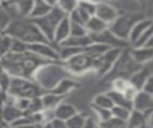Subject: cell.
Masks as SVG:
<instances>
[{"label": "cell", "instance_id": "9", "mask_svg": "<svg viewBox=\"0 0 153 128\" xmlns=\"http://www.w3.org/2000/svg\"><path fill=\"white\" fill-rule=\"evenodd\" d=\"M91 37H92L93 41H96V42H102V43L109 45L110 48H121V49H126V48H129V47H130L129 41L123 39V38H120V37L116 36L109 28L105 29L104 31L99 32V33L91 35Z\"/></svg>", "mask_w": 153, "mask_h": 128}, {"label": "cell", "instance_id": "37", "mask_svg": "<svg viewBox=\"0 0 153 128\" xmlns=\"http://www.w3.org/2000/svg\"><path fill=\"white\" fill-rule=\"evenodd\" d=\"M86 33H88V32H87L86 26L84 24L71 22V36H82V35H86Z\"/></svg>", "mask_w": 153, "mask_h": 128}, {"label": "cell", "instance_id": "21", "mask_svg": "<svg viewBox=\"0 0 153 128\" xmlns=\"http://www.w3.org/2000/svg\"><path fill=\"white\" fill-rule=\"evenodd\" d=\"M22 115H24V111L20 110L14 104V102L13 103H7L4 106V110H2V120H5L8 124H11L13 121H16Z\"/></svg>", "mask_w": 153, "mask_h": 128}, {"label": "cell", "instance_id": "23", "mask_svg": "<svg viewBox=\"0 0 153 128\" xmlns=\"http://www.w3.org/2000/svg\"><path fill=\"white\" fill-rule=\"evenodd\" d=\"M85 51V48H79V47H69V45H59V60L67 61L68 59L73 57L74 55Z\"/></svg>", "mask_w": 153, "mask_h": 128}, {"label": "cell", "instance_id": "17", "mask_svg": "<svg viewBox=\"0 0 153 128\" xmlns=\"http://www.w3.org/2000/svg\"><path fill=\"white\" fill-rule=\"evenodd\" d=\"M148 126V116L143 114L142 111H139L136 109H131L130 115L127 120V127L130 128H141Z\"/></svg>", "mask_w": 153, "mask_h": 128}, {"label": "cell", "instance_id": "27", "mask_svg": "<svg viewBox=\"0 0 153 128\" xmlns=\"http://www.w3.org/2000/svg\"><path fill=\"white\" fill-rule=\"evenodd\" d=\"M92 104H94L97 106H100V108H105V109H111V106L114 105L112 99L110 98V96L108 95V92L106 93H99V95H97L93 98Z\"/></svg>", "mask_w": 153, "mask_h": 128}, {"label": "cell", "instance_id": "22", "mask_svg": "<svg viewBox=\"0 0 153 128\" xmlns=\"http://www.w3.org/2000/svg\"><path fill=\"white\" fill-rule=\"evenodd\" d=\"M51 8H53V5H50L48 1H45V0H35L32 10L29 14V18L36 19L38 17H42L45 13H48Z\"/></svg>", "mask_w": 153, "mask_h": 128}, {"label": "cell", "instance_id": "8", "mask_svg": "<svg viewBox=\"0 0 153 128\" xmlns=\"http://www.w3.org/2000/svg\"><path fill=\"white\" fill-rule=\"evenodd\" d=\"M94 56L96 55L86 53V50L79 53L66 61V68L73 73H84L88 69H93Z\"/></svg>", "mask_w": 153, "mask_h": 128}, {"label": "cell", "instance_id": "40", "mask_svg": "<svg viewBox=\"0 0 153 128\" xmlns=\"http://www.w3.org/2000/svg\"><path fill=\"white\" fill-rule=\"evenodd\" d=\"M142 90L146 91V92H148V93H151V95H153V74H151L148 77V79L146 80Z\"/></svg>", "mask_w": 153, "mask_h": 128}, {"label": "cell", "instance_id": "43", "mask_svg": "<svg viewBox=\"0 0 153 128\" xmlns=\"http://www.w3.org/2000/svg\"><path fill=\"white\" fill-rule=\"evenodd\" d=\"M148 126L149 127H153V112L148 116Z\"/></svg>", "mask_w": 153, "mask_h": 128}, {"label": "cell", "instance_id": "16", "mask_svg": "<svg viewBox=\"0 0 153 128\" xmlns=\"http://www.w3.org/2000/svg\"><path fill=\"white\" fill-rule=\"evenodd\" d=\"M151 74H152V73H151L149 68H147V67H145V66H141L128 80H129V83H130L135 89H137V90L140 91V90H142V87H143L146 80L148 79V77H149Z\"/></svg>", "mask_w": 153, "mask_h": 128}, {"label": "cell", "instance_id": "39", "mask_svg": "<svg viewBox=\"0 0 153 128\" xmlns=\"http://www.w3.org/2000/svg\"><path fill=\"white\" fill-rule=\"evenodd\" d=\"M47 126H50V127H53V128H63V127H67V123H66L65 120L54 116Z\"/></svg>", "mask_w": 153, "mask_h": 128}, {"label": "cell", "instance_id": "4", "mask_svg": "<svg viewBox=\"0 0 153 128\" xmlns=\"http://www.w3.org/2000/svg\"><path fill=\"white\" fill-rule=\"evenodd\" d=\"M67 14L56 5L53 6V8L45 13L42 17H38L36 19H33L35 24L38 26V29L42 31V33L45 36V38L53 43V38H54V32L56 30V26L59 25V23L62 20L63 17H66Z\"/></svg>", "mask_w": 153, "mask_h": 128}, {"label": "cell", "instance_id": "13", "mask_svg": "<svg viewBox=\"0 0 153 128\" xmlns=\"http://www.w3.org/2000/svg\"><path fill=\"white\" fill-rule=\"evenodd\" d=\"M129 51H130V55L133 56V59L142 66L145 63L149 62L151 60H153V48H151V47H147V45L130 47Z\"/></svg>", "mask_w": 153, "mask_h": 128}, {"label": "cell", "instance_id": "49", "mask_svg": "<svg viewBox=\"0 0 153 128\" xmlns=\"http://www.w3.org/2000/svg\"><path fill=\"white\" fill-rule=\"evenodd\" d=\"M105 1H109V2H110V1H112V0H105Z\"/></svg>", "mask_w": 153, "mask_h": 128}, {"label": "cell", "instance_id": "34", "mask_svg": "<svg viewBox=\"0 0 153 128\" xmlns=\"http://www.w3.org/2000/svg\"><path fill=\"white\" fill-rule=\"evenodd\" d=\"M93 112H94V117L98 120V123L102 122V121H105L108 120L110 116H111V110L110 109H105V108H100V106H97L94 104L91 105Z\"/></svg>", "mask_w": 153, "mask_h": 128}, {"label": "cell", "instance_id": "42", "mask_svg": "<svg viewBox=\"0 0 153 128\" xmlns=\"http://www.w3.org/2000/svg\"><path fill=\"white\" fill-rule=\"evenodd\" d=\"M5 72V66H4V61L2 59H0V74H2Z\"/></svg>", "mask_w": 153, "mask_h": 128}, {"label": "cell", "instance_id": "31", "mask_svg": "<svg viewBox=\"0 0 153 128\" xmlns=\"http://www.w3.org/2000/svg\"><path fill=\"white\" fill-rule=\"evenodd\" d=\"M14 1H16L17 6H18L20 17H29V14H30V12L32 10L35 0H14Z\"/></svg>", "mask_w": 153, "mask_h": 128}, {"label": "cell", "instance_id": "12", "mask_svg": "<svg viewBox=\"0 0 153 128\" xmlns=\"http://www.w3.org/2000/svg\"><path fill=\"white\" fill-rule=\"evenodd\" d=\"M133 109L142 111L147 116L153 112V95L140 90L133 98Z\"/></svg>", "mask_w": 153, "mask_h": 128}, {"label": "cell", "instance_id": "44", "mask_svg": "<svg viewBox=\"0 0 153 128\" xmlns=\"http://www.w3.org/2000/svg\"><path fill=\"white\" fill-rule=\"evenodd\" d=\"M45 1H48V2H49L50 5H53V6L56 5V2H57V0H45Z\"/></svg>", "mask_w": 153, "mask_h": 128}, {"label": "cell", "instance_id": "30", "mask_svg": "<svg viewBox=\"0 0 153 128\" xmlns=\"http://www.w3.org/2000/svg\"><path fill=\"white\" fill-rule=\"evenodd\" d=\"M111 115L117 117V118H121V120H124L127 121L129 115H130V111L131 109L127 108V106H122V105H112L111 106Z\"/></svg>", "mask_w": 153, "mask_h": 128}, {"label": "cell", "instance_id": "29", "mask_svg": "<svg viewBox=\"0 0 153 128\" xmlns=\"http://www.w3.org/2000/svg\"><path fill=\"white\" fill-rule=\"evenodd\" d=\"M98 126L100 127H105V128H122V127H127V121L117 118L115 116H110L108 120L102 121L98 123Z\"/></svg>", "mask_w": 153, "mask_h": 128}, {"label": "cell", "instance_id": "2", "mask_svg": "<svg viewBox=\"0 0 153 128\" xmlns=\"http://www.w3.org/2000/svg\"><path fill=\"white\" fill-rule=\"evenodd\" d=\"M67 71V68L55 63V61H48V63L44 62L39 65L32 77L41 89L51 91L60 83V80L66 78Z\"/></svg>", "mask_w": 153, "mask_h": 128}, {"label": "cell", "instance_id": "11", "mask_svg": "<svg viewBox=\"0 0 153 128\" xmlns=\"http://www.w3.org/2000/svg\"><path fill=\"white\" fill-rule=\"evenodd\" d=\"M94 16H97L98 18H100L102 20H104L105 23H108L110 25L118 16V11L109 1L97 0L96 7H94Z\"/></svg>", "mask_w": 153, "mask_h": 128}, {"label": "cell", "instance_id": "1", "mask_svg": "<svg viewBox=\"0 0 153 128\" xmlns=\"http://www.w3.org/2000/svg\"><path fill=\"white\" fill-rule=\"evenodd\" d=\"M5 33L13 38H18L25 43H35V42H48L50 43L38 26L35 24L33 19L29 17H20L13 19L10 25L4 30ZM53 44V43H51Z\"/></svg>", "mask_w": 153, "mask_h": 128}, {"label": "cell", "instance_id": "28", "mask_svg": "<svg viewBox=\"0 0 153 128\" xmlns=\"http://www.w3.org/2000/svg\"><path fill=\"white\" fill-rule=\"evenodd\" d=\"M85 122H86V116L84 114H80V112H75L72 117L66 120L67 127H69V128H81V127H85Z\"/></svg>", "mask_w": 153, "mask_h": 128}, {"label": "cell", "instance_id": "41", "mask_svg": "<svg viewBox=\"0 0 153 128\" xmlns=\"http://www.w3.org/2000/svg\"><path fill=\"white\" fill-rule=\"evenodd\" d=\"M145 45H147V47H151V48H153V33H152V36L148 38V41L146 42V44Z\"/></svg>", "mask_w": 153, "mask_h": 128}, {"label": "cell", "instance_id": "33", "mask_svg": "<svg viewBox=\"0 0 153 128\" xmlns=\"http://www.w3.org/2000/svg\"><path fill=\"white\" fill-rule=\"evenodd\" d=\"M11 41H12V37L11 36H8L5 32L1 33V36H0V59H2L6 54L10 53Z\"/></svg>", "mask_w": 153, "mask_h": 128}, {"label": "cell", "instance_id": "5", "mask_svg": "<svg viewBox=\"0 0 153 128\" xmlns=\"http://www.w3.org/2000/svg\"><path fill=\"white\" fill-rule=\"evenodd\" d=\"M39 86L29 78L11 77L8 95L14 98H33L39 96Z\"/></svg>", "mask_w": 153, "mask_h": 128}, {"label": "cell", "instance_id": "50", "mask_svg": "<svg viewBox=\"0 0 153 128\" xmlns=\"http://www.w3.org/2000/svg\"><path fill=\"white\" fill-rule=\"evenodd\" d=\"M1 2H2V0H0V5H1Z\"/></svg>", "mask_w": 153, "mask_h": 128}, {"label": "cell", "instance_id": "3", "mask_svg": "<svg viewBox=\"0 0 153 128\" xmlns=\"http://www.w3.org/2000/svg\"><path fill=\"white\" fill-rule=\"evenodd\" d=\"M130 48V47H129ZM129 48H126L121 51L120 56L117 57L116 62L114 63L112 68L104 75L105 78H109L111 81L114 78H126V79H129L142 65L137 63L133 56L130 55V51H129Z\"/></svg>", "mask_w": 153, "mask_h": 128}, {"label": "cell", "instance_id": "26", "mask_svg": "<svg viewBox=\"0 0 153 128\" xmlns=\"http://www.w3.org/2000/svg\"><path fill=\"white\" fill-rule=\"evenodd\" d=\"M63 96H60V95H56L54 92H50L48 95H44L41 97V100H42V105H43V109H47V110H53L60 102H61V98Z\"/></svg>", "mask_w": 153, "mask_h": 128}, {"label": "cell", "instance_id": "14", "mask_svg": "<svg viewBox=\"0 0 153 128\" xmlns=\"http://www.w3.org/2000/svg\"><path fill=\"white\" fill-rule=\"evenodd\" d=\"M69 36H71V22H69L68 16H66V17L62 18V20L56 26V30L54 32L53 43L59 45L61 42H63Z\"/></svg>", "mask_w": 153, "mask_h": 128}, {"label": "cell", "instance_id": "19", "mask_svg": "<svg viewBox=\"0 0 153 128\" xmlns=\"http://www.w3.org/2000/svg\"><path fill=\"white\" fill-rule=\"evenodd\" d=\"M93 42L90 33L82 35V36H69L63 42H61L59 45H69V47H79V48H86L88 44Z\"/></svg>", "mask_w": 153, "mask_h": 128}, {"label": "cell", "instance_id": "15", "mask_svg": "<svg viewBox=\"0 0 153 128\" xmlns=\"http://www.w3.org/2000/svg\"><path fill=\"white\" fill-rule=\"evenodd\" d=\"M152 24H153V20H152V19H146V18L139 19V20L134 24V26L131 28V31H130V33H129V43H130V45H133V44L137 41V38H139Z\"/></svg>", "mask_w": 153, "mask_h": 128}, {"label": "cell", "instance_id": "18", "mask_svg": "<svg viewBox=\"0 0 153 128\" xmlns=\"http://www.w3.org/2000/svg\"><path fill=\"white\" fill-rule=\"evenodd\" d=\"M53 112H54V116L55 117H59V118H62V120H68L69 117H72L76 111L75 106L71 103H67V102H60L54 109H53Z\"/></svg>", "mask_w": 153, "mask_h": 128}, {"label": "cell", "instance_id": "48", "mask_svg": "<svg viewBox=\"0 0 153 128\" xmlns=\"http://www.w3.org/2000/svg\"><path fill=\"white\" fill-rule=\"evenodd\" d=\"M2 1H13V0H2Z\"/></svg>", "mask_w": 153, "mask_h": 128}, {"label": "cell", "instance_id": "45", "mask_svg": "<svg viewBox=\"0 0 153 128\" xmlns=\"http://www.w3.org/2000/svg\"><path fill=\"white\" fill-rule=\"evenodd\" d=\"M84 1H93V2H96L97 0H84Z\"/></svg>", "mask_w": 153, "mask_h": 128}, {"label": "cell", "instance_id": "24", "mask_svg": "<svg viewBox=\"0 0 153 128\" xmlns=\"http://www.w3.org/2000/svg\"><path fill=\"white\" fill-rule=\"evenodd\" d=\"M108 95L110 96V98L112 99L114 105H122V106H127L129 109H133V102L130 99H128L123 92L120 91H115V90H110L108 92Z\"/></svg>", "mask_w": 153, "mask_h": 128}, {"label": "cell", "instance_id": "38", "mask_svg": "<svg viewBox=\"0 0 153 128\" xmlns=\"http://www.w3.org/2000/svg\"><path fill=\"white\" fill-rule=\"evenodd\" d=\"M13 19H12V17L8 14V12L0 5V29L4 31L8 25H10V23L12 22Z\"/></svg>", "mask_w": 153, "mask_h": 128}, {"label": "cell", "instance_id": "10", "mask_svg": "<svg viewBox=\"0 0 153 128\" xmlns=\"http://www.w3.org/2000/svg\"><path fill=\"white\" fill-rule=\"evenodd\" d=\"M27 50L33 53L35 55L44 59V60H49V61H57L59 60L57 50L51 45V43H48V42L29 43Z\"/></svg>", "mask_w": 153, "mask_h": 128}, {"label": "cell", "instance_id": "32", "mask_svg": "<svg viewBox=\"0 0 153 128\" xmlns=\"http://www.w3.org/2000/svg\"><path fill=\"white\" fill-rule=\"evenodd\" d=\"M80 0H57L56 6L60 7L66 14H69L72 11H74L78 5H79Z\"/></svg>", "mask_w": 153, "mask_h": 128}, {"label": "cell", "instance_id": "25", "mask_svg": "<svg viewBox=\"0 0 153 128\" xmlns=\"http://www.w3.org/2000/svg\"><path fill=\"white\" fill-rule=\"evenodd\" d=\"M75 86H76V84L72 79H68L66 77L62 80H60V83L51 90V92H54L56 95H60V96H63L67 92H69L71 90H73V87H75Z\"/></svg>", "mask_w": 153, "mask_h": 128}, {"label": "cell", "instance_id": "36", "mask_svg": "<svg viewBox=\"0 0 153 128\" xmlns=\"http://www.w3.org/2000/svg\"><path fill=\"white\" fill-rule=\"evenodd\" d=\"M26 50H27V43L18 39V38H13L12 37L10 51H12V53H24Z\"/></svg>", "mask_w": 153, "mask_h": 128}, {"label": "cell", "instance_id": "35", "mask_svg": "<svg viewBox=\"0 0 153 128\" xmlns=\"http://www.w3.org/2000/svg\"><path fill=\"white\" fill-rule=\"evenodd\" d=\"M129 84V80L126 79V78H114L111 80V90H115V91H120V92H123L126 90V87L128 86Z\"/></svg>", "mask_w": 153, "mask_h": 128}, {"label": "cell", "instance_id": "6", "mask_svg": "<svg viewBox=\"0 0 153 128\" xmlns=\"http://www.w3.org/2000/svg\"><path fill=\"white\" fill-rule=\"evenodd\" d=\"M141 18L143 17L140 13H118L116 19L109 25V29L120 38L129 41V33L131 31V28Z\"/></svg>", "mask_w": 153, "mask_h": 128}, {"label": "cell", "instance_id": "20", "mask_svg": "<svg viewBox=\"0 0 153 128\" xmlns=\"http://www.w3.org/2000/svg\"><path fill=\"white\" fill-rule=\"evenodd\" d=\"M86 26V30L90 35H94V33H99L102 31H104L105 29L109 28V24L105 23L104 20H102L100 18H98L97 16H91L90 19L86 22L85 24Z\"/></svg>", "mask_w": 153, "mask_h": 128}, {"label": "cell", "instance_id": "46", "mask_svg": "<svg viewBox=\"0 0 153 128\" xmlns=\"http://www.w3.org/2000/svg\"><path fill=\"white\" fill-rule=\"evenodd\" d=\"M0 90H1V78H0Z\"/></svg>", "mask_w": 153, "mask_h": 128}, {"label": "cell", "instance_id": "7", "mask_svg": "<svg viewBox=\"0 0 153 128\" xmlns=\"http://www.w3.org/2000/svg\"><path fill=\"white\" fill-rule=\"evenodd\" d=\"M122 50L123 49H121V48H110L104 54L96 55L94 56V61H93V69H94V72L98 75L104 77L112 68L114 63L116 62V60L120 56Z\"/></svg>", "mask_w": 153, "mask_h": 128}, {"label": "cell", "instance_id": "47", "mask_svg": "<svg viewBox=\"0 0 153 128\" xmlns=\"http://www.w3.org/2000/svg\"><path fill=\"white\" fill-rule=\"evenodd\" d=\"M2 32H4V31H2L1 29H0V36H1V33H2Z\"/></svg>", "mask_w": 153, "mask_h": 128}]
</instances>
